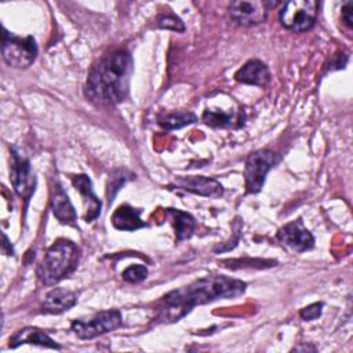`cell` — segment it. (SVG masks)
I'll use <instances>...</instances> for the list:
<instances>
[{
  "mask_svg": "<svg viewBox=\"0 0 353 353\" xmlns=\"http://www.w3.org/2000/svg\"><path fill=\"white\" fill-rule=\"evenodd\" d=\"M112 223L119 230H137L148 226L146 222L141 219V210L132 208L131 205H120L112 215Z\"/></svg>",
  "mask_w": 353,
  "mask_h": 353,
  "instance_id": "obj_17",
  "label": "cell"
},
{
  "mask_svg": "<svg viewBox=\"0 0 353 353\" xmlns=\"http://www.w3.org/2000/svg\"><path fill=\"white\" fill-rule=\"evenodd\" d=\"M342 21L347 28H353V1H346L342 6Z\"/></svg>",
  "mask_w": 353,
  "mask_h": 353,
  "instance_id": "obj_25",
  "label": "cell"
},
{
  "mask_svg": "<svg viewBox=\"0 0 353 353\" xmlns=\"http://www.w3.org/2000/svg\"><path fill=\"white\" fill-rule=\"evenodd\" d=\"M317 12L319 3L314 0H291L279 11V21L285 29L301 33L312 29Z\"/></svg>",
  "mask_w": 353,
  "mask_h": 353,
  "instance_id": "obj_5",
  "label": "cell"
},
{
  "mask_svg": "<svg viewBox=\"0 0 353 353\" xmlns=\"http://www.w3.org/2000/svg\"><path fill=\"white\" fill-rule=\"evenodd\" d=\"M160 127L164 130H178L185 125L193 124L197 121V116L189 110H172L159 116L157 119Z\"/></svg>",
  "mask_w": 353,
  "mask_h": 353,
  "instance_id": "obj_19",
  "label": "cell"
},
{
  "mask_svg": "<svg viewBox=\"0 0 353 353\" xmlns=\"http://www.w3.org/2000/svg\"><path fill=\"white\" fill-rule=\"evenodd\" d=\"M1 250H3V254L6 255H14V248L7 237L6 233H3V244H1Z\"/></svg>",
  "mask_w": 353,
  "mask_h": 353,
  "instance_id": "obj_26",
  "label": "cell"
},
{
  "mask_svg": "<svg viewBox=\"0 0 353 353\" xmlns=\"http://www.w3.org/2000/svg\"><path fill=\"white\" fill-rule=\"evenodd\" d=\"M132 66V58L125 50H117L103 57L88 73L87 98L98 105L121 102L130 90Z\"/></svg>",
  "mask_w": 353,
  "mask_h": 353,
  "instance_id": "obj_2",
  "label": "cell"
},
{
  "mask_svg": "<svg viewBox=\"0 0 353 353\" xmlns=\"http://www.w3.org/2000/svg\"><path fill=\"white\" fill-rule=\"evenodd\" d=\"M77 303V295L73 291L65 288H52L44 298L41 309L46 313L59 314L69 310Z\"/></svg>",
  "mask_w": 353,
  "mask_h": 353,
  "instance_id": "obj_16",
  "label": "cell"
},
{
  "mask_svg": "<svg viewBox=\"0 0 353 353\" xmlns=\"http://www.w3.org/2000/svg\"><path fill=\"white\" fill-rule=\"evenodd\" d=\"M174 186L211 199H218L223 193V186L216 179L208 176H181L174 182Z\"/></svg>",
  "mask_w": 353,
  "mask_h": 353,
  "instance_id": "obj_11",
  "label": "cell"
},
{
  "mask_svg": "<svg viewBox=\"0 0 353 353\" xmlns=\"http://www.w3.org/2000/svg\"><path fill=\"white\" fill-rule=\"evenodd\" d=\"M123 316L120 310H103L85 320H74L72 323V331L80 339H92L95 336L110 332L121 325Z\"/></svg>",
  "mask_w": 353,
  "mask_h": 353,
  "instance_id": "obj_7",
  "label": "cell"
},
{
  "mask_svg": "<svg viewBox=\"0 0 353 353\" xmlns=\"http://www.w3.org/2000/svg\"><path fill=\"white\" fill-rule=\"evenodd\" d=\"M234 117L223 110L207 109L203 113V121L211 127H230L233 125Z\"/></svg>",
  "mask_w": 353,
  "mask_h": 353,
  "instance_id": "obj_21",
  "label": "cell"
},
{
  "mask_svg": "<svg viewBox=\"0 0 353 353\" xmlns=\"http://www.w3.org/2000/svg\"><path fill=\"white\" fill-rule=\"evenodd\" d=\"M245 287L244 281L226 276L201 277L189 285L165 294L161 299L159 319L161 321H178L197 305L240 296Z\"/></svg>",
  "mask_w": 353,
  "mask_h": 353,
  "instance_id": "obj_1",
  "label": "cell"
},
{
  "mask_svg": "<svg viewBox=\"0 0 353 353\" xmlns=\"http://www.w3.org/2000/svg\"><path fill=\"white\" fill-rule=\"evenodd\" d=\"M132 176L131 172H128L125 168H119V170H114L110 175H109V179H108V201L109 204L113 201V197L116 196V193L119 192V189Z\"/></svg>",
  "mask_w": 353,
  "mask_h": 353,
  "instance_id": "obj_20",
  "label": "cell"
},
{
  "mask_svg": "<svg viewBox=\"0 0 353 353\" xmlns=\"http://www.w3.org/2000/svg\"><path fill=\"white\" fill-rule=\"evenodd\" d=\"M72 183L79 190L85 205V221L92 222L101 214V201L92 190L91 179L85 174H79L72 178Z\"/></svg>",
  "mask_w": 353,
  "mask_h": 353,
  "instance_id": "obj_13",
  "label": "cell"
},
{
  "mask_svg": "<svg viewBox=\"0 0 353 353\" xmlns=\"http://www.w3.org/2000/svg\"><path fill=\"white\" fill-rule=\"evenodd\" d=\"M321 309H323V302H314L309 306H305L299 314L305 321H310V320H316L321 316Z\"/></svg>",
  "mask_w": 353,
  "mask_h": 353,
  "instance_id": "obj_24",
  "label": "cell"
},
{
  "mask_svg": "<svg viewBox=\"0 0 353 353\" xmlns=\"http://www.w3.org/2000/svg\"><path fill=\"white\" fill-rule=\"evenodd\" d=\"M157 26L161 29H170L174 32H183L185 25L181 18L174 14H163L157 19Z\"/></svg>",
  "mask_w": 353,
  "mask_h": 353,
  "instance_id": "obj_22",
  "label": "cell"
},
{
  "mask_svg": "<svg viewBox=\"0 0 353 353\" xmlns=\"http://www.w3.org/2000/svg\"><path fill=\"white\" fill-rule=\"evenodd\" d=\"M165 212L172 219L178 241L186 240V239H189L193 234L196 222H194V219H193V216L190 214L183 212L181 210H174V208H168Z\"/></svg>",
  "mask_w": 353,
  "mask_h": 353,
  "instance_id": "obj_18",
  "label": "cell"
},
{
  "mask_svg": "<svg viewBox=\"0 0 353 353\" xmlns=\"http://www.w3.org/2000/svg\"><path fill=\"white\" fill-rule=\"evenodd\" d=\"M51 210L54 216L66 225H76L77 214L73 208V204L69 200V196L63 190V188L59 183H55L51 189Z\"/></svg>",
  "mask_w": 353,
  "mask_h": 353,
  "instance_id": "obj_12",
  "label": "cell"
},
{
  "mask_svg": "<svg viewBox=\"0 0 353 353\" xmlns=\"http://www.w3.org/2000/svg\"><path fill=\"white\" fill-rule=\"evenodd\" d=\"M309 350L316 352V347L312 346V345H298V346L291 349V352H309Z\"/></svg>",
  "mask_w": 353,
  "mask_h": 353,
  "instance_id": "obj_27",
  "label": "cell"
},
{
  "mask_svg": "<svg viewBox=\"0 0 353 353\" xmlns=\"http://www.w3.org/2000/svg\"><path fill=\"white\" fill-rule=\"evenodd\" d=\"M121 276L128 283H139L146 279L148 269L143 265H131L123 272Z\"/></svg>",
  "mask_w": 353,
  "mask_h": 353,
  "instance_id": "obj_23",
  "label": "cell"
},
{
  "mask_svg": "<svg viewBox=\"0 0 353 353\" xmlns=\"http://www.w3.org/2000/svg\"><path fill=\"white\" fill-rule=\"evenodd\" d=\"M1 52L7 65L17 69H26L37 57V44L33 36L19 37L3 28Z\"/></svg>",
  "mask_w": 353,
  "mask_h": 353,
  "instance_id": "obj_4",
  "label": "cell"
},
{
  "mask_svg": "<svg viewBox=\"0 0 353 353\" xmlns=\"http://www.w3.org/2000/svg\"><path fill=\"white\" fill-rule=\"evenodd\" d=\"M281 156L269 149H259L248 154L244 167L245 188L248 193H258L265 182L268 172L279 164Z\"/></svg>",
  "mask_w": 353,
  "mask_h": 353,
  "instance_id": "obj_6",
  "label": "cell"
},
{
  "mask_svg": "<svg viewBox=\"0 0 353 353\" xmlns=\"http://www.w3.org/2000/svg\"><path fill=\"white\" fill-rule=\"evenodd\" d=\"M234 77L237 81L244 84L265 87L270 81V72L259 59H250L236 72Z\"/></svg>",
  "mask_w": 353,
  "mask_h": 353,
  "instance_id": "obj_15",
  "label": "cell"
},
{
  "mask_svg": "<svg viewBox=\"0 0 353 353\" xmlns=\"http://www.w3.org/2000/svg\"><path fill=\"white\" fill-rule=\"evenodd\" d=\"M37 345L43 347L57 349L59 350L61 346L43 330L34 328V327H25L22 330H18L11 338H10V347L15 349L21 345Z\"/></svg>",
  "mask_w": 353,
  "mask_h": 353,
  "instance_id": "obj_14",
  "label": "cell"
},
{
  "mask_svg": "<svg viewBox=\"0 0 353 353\" xmlns=\"http://www.w3.org/2000/svg\"><path fill=\"white\" fill-rule=\"evenodd\" d=\"M77 262V245L70 240L59 239L46 251V255L37 270L39 279L46 285H54L74 272Z\"/></svg>",
  "mask_w": 353,
  "mask_h": 353,
  "instance_id": "obj_3",
  "label": "cell"
},
{
  "mask_svg": "<svg viewBox=\"0 0 353 353\" xmlns=\"http://www.w3.org/2000/svg\"><path fill=\"white\" fill-rule=\"evenodd\" d=\"M273 3L262 0H239L229 4V17L233 22L240 26H252L262 23L266 17L269 7Z\"/></svg>",
  "mask_w": 353,
  "mask_h": 353,
  "instance_id": "obj_9",
  "label": "cell"
},
{
  "mask_svg": "<svg viewBox=\"0 0 353 353\" xmlns=\"http://www.w3.org/2000/svg\"><path fill=\"white\" fill-rule=\"evenodd\" d=\"M10 152H11L10 179H11L12 188L19 197L28 201L34 193L36 176L32 171L29 160L23 154H21L15 148H11Z\"/></svg>",
  "mask_w": 353,
  "mask_h": 353,
  "instance_id": "obj_8",
  "label": "cell"
},
{
  "mask_svg": "<svg viewBox=\"0 0 353 353\" xmlns=\"http://www.w3.org/2000/svg\"><path fill=\"white\" fill-rule=\"evenodd\" d=\"M277 240L296 252H305L314 245L313 234L303 226L301 219L284 225L277 233Z\"/></svg>",
  "mask_w": 353,
  "mask_h": 353,
  "instance_id": "obj_10",
  "label": "cell"
}]
</instances>
